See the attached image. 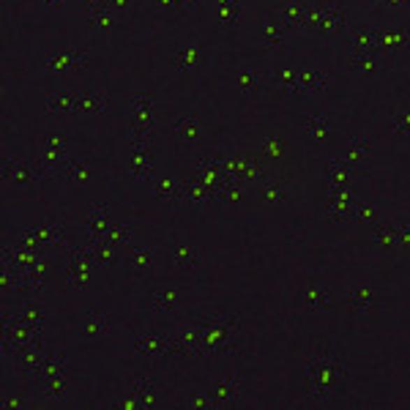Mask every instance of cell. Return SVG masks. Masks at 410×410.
I'll list each match as a JSON object with an SVG mask.
<instances>
[{
    "instance_id": "cell-1",
    "label": "cell",
    "mask_w": 410,
    "mask_h": 410,
    "mask_svg": "<svg viewBox=\"0 0 410 410\" xmlns=\"http://www.w3.org/2000/svg\"><path fill=\"white\" fill-rule=\"evenodd\" d=\"M347 380V358L339 350H317L307 361V386L315 400H328Z\"/></svg>"
},
{
    "instance_id": "cell-2",
    "label": "cell",
    "mask_w": 410,
    "mask_h": 410,
    "mask_svg": "<svg viewBox=\"0 0 410 410\" xmlns=\"http://www.w3.org/2000/svg\"><path fill=\"white\" fill-rule=\"evenodd\" d=\"M197 334L203 356L214 353H235L241 347V317L235 315H200L197 317Z\"/></svg>"
},
{
    "instance_id": "cell-3",
    "label": "cell",
    "mask_w": 410,
    "mask_h": 410,
    "mask_svg": "<svg viewBox=\"0 0 410 410\" xmlns=\"http://www.w3.org/2000/svg\"><path fill=\"white\" fill-rule=\"evenodd\" d=\"M20 241L38 249V252H58L66 247V227L55 219H38L28 227H22Z\"/></svg>"
},
{
    "instance_id": "cell-4",
    "label": "cell",
    "mask_w": 410,
    "mask_h": 410,
    "mask_svg": "<svg viewBox=\"0 0 410 410\" xmlns=\"http://www.w3.org/2000/svg\"><path fill=\"white\" fill-rule=\"evenodd\" d=\"M347 25V11L339 6H312L309 14V28L317 33H337L345 31Z\"/></svg>"
},
{
    "instance_id": "cell-5",
    "label": "cell",
    "mask_w": 410,
    "mask_h": 410,
    "mask_svg": "<svg viewBox=\"0 0 410 410\" xmlns=\"http://www.w3.org/2000/svg\"><path fill=\"white\" fill-rule=\"evenodd\" d=\"M88 64V55L80 52L77 47H52L47 50V58H44V66L50 71H82Z\"/></svg>"
},
{
    "instance_id": "cell-6",
    "label": "cell",
    "mask_w": 410,
    "mask_h": 410,
    "mask_svg": "<svg viewBox=\"0 0 410 410\" xmlns=\"http://www.w3.org/2000/svg\"><path fill=\"white\" fill-rule=\"evenodd\" d=\"M134 353L148 356V361H161L164 356L173 353V337L167 334H137L134 337Z\"/></svg>"
},
{
    "instance_id": "cell-7",
    "label": "cell",
    "mask_w": 410,
    "mask_h": 410,
    "mask_svg": "<svg viewBox=\"0 0 410 410\" xmlns=\"http://www.w3.org/2000/svg\"><path fill=\"white\" fill-rule=\"evenodd\" d=\"M3 178L17 184V186H28L33 181H38L41 175H38L36 164L28 161V159H6L3 161Z\"/></svg>"
},
{
    "instance_id": "cell-8",
    "label": "cell",
    "mask_w": 410,
    "mask_h": 410,
    "mask_svg": "<svg viewBox=\"0 0 410 410\" xmlns=\"http://www.w3.org/2000/svg\"><path fill=\"white\" fill-rule=\"evenodd\" d=\"M131 129L137 134V140L142 137H151V129H154V101L140 96L134 101V110H131Z\"/></svg>"
},
{
    "instance_id": "cell-9",
    "label": "cell",
    "mask_w": 410,
    "mask_h": 410,
    "mask_svg": "<svg viewBox=\"0 0 410 410\" xmlns=\"http://www.w3.org/2000/svg\"><path fill=\"white\" fill-rule=\"evenodd\" d=\"M241 391H244L241 378L224 375V378H219V383L214 386V400H211V405H214V408H227V405H233V402L241 397Z\"/></svg>"
},
{
    "instance_id": "cell-10",
    "label": "cell",
    "mask_w": 410,
    "mask_h": 410,
    "mask_svg": "<svg viewBox=\"0 0 410 410\" xmlns=\"http://www.w3.org/2000/svg\"><path fill=\"white\" fill-rule=\"evenodd\" d=\"M41 361H44V347H41V339L33 342L31 347L20 350L17 353V369L22 378H38V369H41Z\"/></svg>"
},
{
    "instance_id": "cell-11",
    "label": "cell",
    "mask_w": 410,
    "mask_h": 410,
    "mask_svg": "<svg viewBox=\"0 0 410 410\" xmlns=\"http://www.w3.org/2000/svg\"><path fill=\"white\" fill-rule=\"evenodd\" d=\"M151 137H142V140H134V156H131V173L137 181L142 178H151Z\"/></svg>"
},
{
    "instance_id": "cell-12",
    "label": "cell",
    "mask_w": 410,
    "mask_h": 410,
    "mask_svg": "<svg viewBox=\"0 0 410 410\" xmlns=\"http://www.w3.org/2000/svg\"><path fill=\"white\" fill-rule=\"evenodd\" d=\"M173 353L181 356V358H197V356H203V345H200L197 328L173 334Z\"/></svg>"
},
{
    "instance_id": "cell-13",
    "label": "cell",
    "mask_w": 410,
    "mask_h": 410,
    "mask_svg": "<svg viewBox=\"0 0 410 410\" xmlns=\"http://www.w3.org/2000/svg\"><path fill=\"white\" fill-rule=\"evenodd\" d=\"M410 47V31L405 28H378V50H408Z\"/></svg>"
},
{
    "instance_id": "cell-14",
    "label": "cell",
    "mask_w": 410,
    "mask_h": 410,
    "mask_svg": "<svg viewBox=\"0 0 410 410\" xmlns=\"http://www.w3.org/2000/svg\"><path fill=\"white\" fill-rule=\"evenodd\" d=\"M328 82V74L323 71H298L293 85L284 91V94H304V91H323Z\"/></svg>"
},
{
    "instance_id": "cell-15",
    "label": "cell",
    "mask_w": 410,
    "mask_h": 410,
    "mask_svg": "<svg viewBox=\"0 0 410 410\" xmlns=\"http://www.w3.org/2000/svg\"><path fill=\"white\" fill-rule=\"evenodd\" d=\"M154 263H156V252L151 247H134L129 252V265L134 277H148L154 271Z\"/></svg>"
},
{
    "instance_id": "cell-16",
    "label": "cell",
    "mask_w": 410,
    "mask_h": 410,
    "mask_svg": "<svg viewBox=\"0 0 410 410\" xmlns=\"http://www.w3.org/2000/svg\"><path fill=\"white\" fill-rule=\"evenodd\" d=\"M129 394H134L142 408L148 405H156V380L148 378V375H140V378H131L129 380Z\"/></svg>"
},
{
    "instance_id": "cell-17",
    "label": "cell",
    "mask_w": 410,
    "mask_h": 410,
    "mask_svg": "<svg viewBox=\"0 0 410 410\" xmlns=\"http://www.w3.org/2000/svg\"><path fill=\"white\" fill-rule=\"evenodd\" d=\"M151 304H154V309H159V312L173 315V312H178V293L170 290V287H159V290L151 293Z\"/></svg>"
},
{
    "instance_id": "cell-18",
    "label": "cell",
    "mask_w": 410,
    "mask_h": 410,
    "mask_svg": "<svg viewBox=\"0 0 410 410\" xmlns=\"http://www.w3.org/2000/svg\"><path fill=\"white\" fill-rule=\"evenodd\" d=\"M170 257H173V263L178 265V268H194L197 265V249L191 247L189 241H178L173 249H170Z\"/></svg>"
},
{
    "instance_id": "cell-19",
    "label": "cell",
    "mask_w": 410,
    "mask_h": 410,
    "mask_svg": "<svg viewBox=\"0 0 410 410\" xmlns=\"http://www.w3.org/2000/svg\"><path fill=\"white\" fill-rule=\"evenodd\" d=\"M328 301H331V295H328V290H325L323 284H317V282L307 284V290H304V307H307L309 312L328 307Z\"/></svg>"
},
{
    "instance_id": "cell-20",
    "label": "cell",
    "mask_w": 410,
    "mask_h": 410,
    "mask_svg": "<svg viewBox=\"0 0 410 410\" xmlns=\"http://www.w3.org/2000/svg\"><path fill=\"white\" fill-rule=\"evenodd\" d=\"M287 33H290V25L287 22H268V28H265V36H263V44H265V50L271 52V50H279L284 44V38H287Z\"/></svg>"
},
{
    "instance_id": "cell-21",
    "label": "cell",
    "mask_w": 410,
    "mask_h": 410,
    "mask_svg": "<svg viewBox=\"0 0 410 410\" xmlns=\"http://www.w3.org/2000/svg\"><path fill=\"white\" fill-rule=\"evenodd\" d=\"M104 107H107V98L101 94H96V91H85V94L77 96V107H74V112H104Z\"/></svg>"
},
{
    "instance_id": "cell-22",
    "label": "cell",
    "mask_w": 410,
    "mask_h": 410,
    "mask_svg": "<svg viewBox=\"0 0 410 410\" xmlns=\"http://www.w3.org/2000/svg\"><path fill=\"white\" fill-rule=\"evenodd\" d=\"M372 301H375V295L369 290H364V287H353L347 293V307L353 312H369L372 309Z\"/></svg>"
},
{
    "instance_id": "cell-23",
    "label": "cell",
    "mask_w": 410,
    "mask_h": 410,
    "mask_svg": "<svg viewBox=\"0 0 410 410\" xmlns=\"http://www.w3.org/2000/svg\"><path fill=\"white\" fill-rule=\"evenodd\" d=\"M107 227H110V221H107V208L98 205V208L91 211V217H88V235H91V238H101V235L107 233Z\"/></svg>"
},
{
    "instance_id": "cell-24",
    "label": "cell",
    "mask_w": 410,
    "mask_h": 410,
    "mask_svg": "<svg viewBox=\"0 0 410 410\" xmlns=\"http://www.w3.org/2000/svg\"><path fill=\"white\" fill-rule=\"evenodd\" d=\"M17 320H22V323H28L33 328H41L44 325V309L38 307V304H22L17 312H14Z\"/></svg>"
},
{
    "instance_id": "cell-25",
    "label": "cell",
    "mask_w": 410,
    "mask_h": 410,
    "mask_svg": "<svg viewBox=\"0 0 410 410\" xmlns=\"http://www.w3.org/2000/svg\"><path fill=\"white\" fill-rule=\"evenodd\" d=\"M235 80H238V88H241L244 94H254V91L260 88V71H257V68H252V66H244V68H238Z\"/></svg>"
},
{
    "instance_id": "cell-26",
    "label": "cell",
    "mask_w": 410,
    "mask_h": 410,
    "mask_svg": "<svg viewBox=\"0 0 410 410\" xmlns=\"http://www.w3.org/2000/svg\"><path fill=\"white\" fill-rule=\"evenodd\" d=\"M74 107H77V96H68V94H52L47 96V110L50 112H74Z\"/></svg>"
},
{
    "instance_id": "cell-27",
    "label": "cell",
    "mask_w": 410,
    "mask_h": 410,
    "mask_svg": "<svg viewBox=\"0 0 410 410\" xmlns=\"http://www.w3.org/2000/svg\"><path fill=\"white\" fill-rule=\"evenodd\" d=\"M328 184L334 189H345L347 184H350V167H347L345 161H334L328 167Z\"/></svg>"
},
{
    "instance_id": "cell-28",
    "label": "cell",
    "mask_w": 410,
    "mask_h": 410,
    "mask_svg": "<svg viewBox=\"0 0 410 410\" xmlns=\"http://www.w3.org/2000/svg\"><path fill=\"white\" fill-rule=\"evenodd\" d=\"M101 241H107V244H112V247L124 249V247L129 244V227L126 224H110V227H107V233L101 235Z\"/></svg>"
},
{
    "instance_id": "cell-29",
    "label": "cell",
    "mask_w": 410,
    "mask_h": 410,
    "mask_svg": "<svg viewBox=\"0 0 410 410\" xmlns=\"http://www.w3.org/2000/svg\"><path fill=\"white\" fill-rule=\"evenodd\" d=\"M66 181H82L88 175V161H80V159H68L64 167H61Z\"/></svg>"
},
{
    "instance_id": "cell-30",
    "label": "cell",
    "mask_w": 410,
    "mask_h": 410,
    "mask_svg": "<svg viewBox=\"0 0 410 410\" xmlns=\"http://www.w3.org/2000/svg\"><path fill=\"white\" fill-rule=\"evenodd\" d=\"M41 391H44V397H61L66 391V372H58V375H50V378L41 380Z\"/></svg>"
},
{
    "instance_id": "cell-31",
    "label": "cell",
    "mask_w": 410,
    "mask_h": 410,
    "mask_svg": "<svg viewBox=\"0 0 410 410\" xmlns=\"http://www.w3.org/2000/svg\"><path fill=\"white\" fill-rule=\"evenodd\" d=\"M173 131L181 137V140H194L197 137V124L191 115H184V118H175L173 121Z\"/></svg>"
},
{
    "instance_id": "cell-32",
    "label": "cell",
    "mask_w": 410,
    "mask_h": 410,
    "mask_svg": "<svg viewBox=\"0 0 410 410\" xmlns=\"http://www.w3.org/2000/svg\"><path fill=\"white\" fill-rule=\"evenodd\" d=\"M400 238H402V224L400 227H380L378 235H375V244L378 247H394V244H400Z\"/></svg>"
},
{
    "instance_id": "cell-33",
    "label": "cell",
    "mask_w": 410,
    "mask_h": 410,
    "mask_svg": "<svg viewBox=\"0 0 410 410\" xmlns=\"http://www.w3.org/2000/svg\"><path fill=\"white\" fill-rule=\"evenodd\" d=\"M238 14H241V0L235 3H227V6H219V22L221 28H230L238 22Z\"/></svg>"
},
{
    "instance_id": "cell-34",
    "label": "cell",
    "mask_w": 410,
    "mask_h": 410,
    "mask_svg": "<svg viewBox=\"0 0 410 410\" xmlns=\"http://www.w3.org/2000/svg\"><path fill=\"white\" fill-rule=\"evenodd\" d=\"M197 61H200L197 50H181V52L175 55V68H178V71H191Z\"/></svg>"
},
{
    "instance_id": "cell-35",
    "label": "cell",
    "mask_w": 410,
    "mask_h": 410,
    "mask_svg": "<svg viewBox=\"0 0 410 410\" xmlns=\"http://www.w3.org/2000/svg\"><path fill=\"white\" fill-rule=\"evenodd\" d=\"M369 156V140L367 137H358L353 145H350V161H364V159Z\"/></svg>"
},
{
    "instance_id": "cell-36",
    "label": "cell",
    "mask_w": 410,
    "mask_h": 410,
    "mask_svg": "<svg viewBox=\"0 0 410 410\" xmlns=\"http://www.w3.org/2000/svg\"><path fill=\"white\" fill-rule=\"evenodd\" d=\"M394 129H397V134H400V137H410V104L408 107H402V110L397 112V118H394Z\"/></svg>"
},
{
    "instance_id": "cell-37",
    "label": "cell",
    "mask_w": 410,
    "mask_h": 410,
    "mask_svg": "<svg viewBox=\"0 0 410 410\" xmlns=\"http://www.w3.org/2000/svg\"><path fill=\"white\" fill-rule=\"evenodd\" d=\"M304 126H307V131H309L312 137H323V134L328 131V124H325L323 118H315V115H309V118H304Z\"/></svg>"
},
{
    "instance_id": "cell-38",
    "label": "cell",
    "mask_w": 410,
    "mask_h": 410,
    "mask_svg": "<svg viewBox=\"0 0 410 410\" xmlns=\"http://www.w3.org/2000/svg\"><path fill=\"white\" fill-rule=\"evenodd\" d=\"M85 320H88V331H91V334L104 331V328H107V323H110V317L104 315V312H91V315L85 317Z\"/></svg>"
},
{
    "instance_id": "cell-39",
    "label": "cell",
    "mask_w": 410,
    "mask_h": 410,
    "mask_svg": "<svg viewBox=\"0 0 410 410\" xmlns=\"http://www.w3.org/2000/svg\"><path fill=\"white\" fill-rule=\"evenodd\" d=\"M260 154H265V156H279V154H282L279 137H265V140L260 142Z\"/></svg>"
},
{
    "instance_id": "cell-40",
    "label": "cell",
    "mask_w": 410,
    "mask_h": 410,
    "mask_svg": "<svg viewBox=\"0 0 410 410\" xmlns=\"http://www.w3.org/2000/svg\"><path fill=\"white\" fill-rule=\"evenodd\" d=\"M263 197L277 203V200H284V189L279 184H271V181H268V184H263Z\"/></svg>"
},
{
    "instance_id": "cell-41",
    "label": "cell",
    "mask_w": 410,
    "mask_h": 410,
    "mask_svg": "<svg viewBox=\"0 0 410 410\" xmlns=\"http://www.w3.org/2000/svg\"><path fill=\"white\" fill-rule=\"evenodd\" d=\"M380 8H408L410 0H378Z\"/></svg>"
},
{
    "instance_id": "cell-42",
    "label": "cell",
    "mask_w": 410,
    "mask_h": 410,
    "mask_svg": "<svg viewBox=\"0 0 410 410\" xmlns=\"http://www.w3.org/2000/svg\"><path fill=\"white\" fill-rule=\"evenodd\" d=\"M161 6H194V0H156Z\"/></svg>"
},
{
    "instance_id": "cell-43",
    "label": "cell",
    "mask_w": 410,
    "mask_h": 410,
    "mask_svg": "<svg viewBox=\"0 0 410 410\" xmlns=\"http://www.w3.org/2000/svg\"><path fill=\"white\" fill-rule=\"evenodd\" d=\"M227 3H235V0H217V6H227Z\"/></svg>"
},
{
    "instance_id": "cell-44",
    "label": "cell",
    "mask_w": 410,
    "mask_h": 410,
    "mask_svg": "<svg viewBox=\"0 0 410 410\" xmlns=\"http://www.w3.org/2000/svg\"><path fill=\"white\" fill-rule=\"evenodd\" d=\"M47 3H61V0H47Z\"/></svg>"
}]
</instances>
